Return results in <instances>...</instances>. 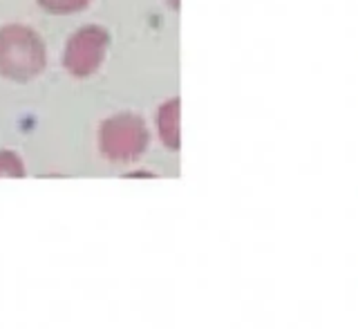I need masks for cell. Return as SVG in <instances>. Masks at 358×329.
<instances>
[{
	"label": "cell",
	"instance_id": "cell-1",
	"mask_svg": "<svg viewBox=\"0 0 358 329\" xmlns=\"http://www.w3.org/2000/svg\"><path fill=\"white\" fill-rule=\"evenodd\" d=\"M45 65V43L32 27L5 25L0 29V76L25 83L41 74Z\"/></svg>",
	"mask_w": 358,
	"mask_h": 329
},
{
	"label": "cell",
	"instance_id": "cell-2",
	"mask_svg": "<svg viewBox=\"0 0 358 329\" xmlns=\"http://www.w3.org/2000/svg\"><path fill=\"white\" fill-rule=\"evenodd\" d=\"M108 47H110V34L101 25H85L69 36L63 52V65L69 76L87 78L96 74L103 65Z\"/></svg>",
	"mask_w": 358,
	"mask_h": 329
},
{
	"label": "cell",
	"instance_id": "cell-3",
	"mask_svg": "<svg viewBox=\"0 0 358 329\" xmlns=\"http://www.w3.org/2000/svg\"><path fill=\"white\" fill-rule=\"evenodd\" d=\"M148 142L146 126L135 115H114L101 126V146L110 157H133Z\"/></svg>",
	"mask_w": 358,
	"mask_h": 329
},
{
	"label": "cell",
	"instance_id": "cell-4",
	"mask_svg": "<svg viewBox=\"0 0 358 329\" xmlns=\"http://www.w3.org/2000/svg\"><path fill=\"white\" fill-rule=\"evenodd\" d=\"M177 117H179V99H171L159 108L157 115V124H159V133L162 139L168 142L173 148L177 146Z\"/></svg>",
	"mask_w": 358,
	"mask_h": 329
},
{
	"label": "cell",
	"instance_id": "cell-5",
	"mask_svg": "<svg viewBox=\"0 0 358 329\" xmlns=\"http://www.w3.org/2000/svg\"><path fill=\"white\" fill-rule=\"evenodd\" d=\"M90 3H92V0H38V5H41L45 12L56 14V16L83 12Z\"/></svg>",
	"mask_w": 358,
	"mask_h": 329
}]
</instances>
